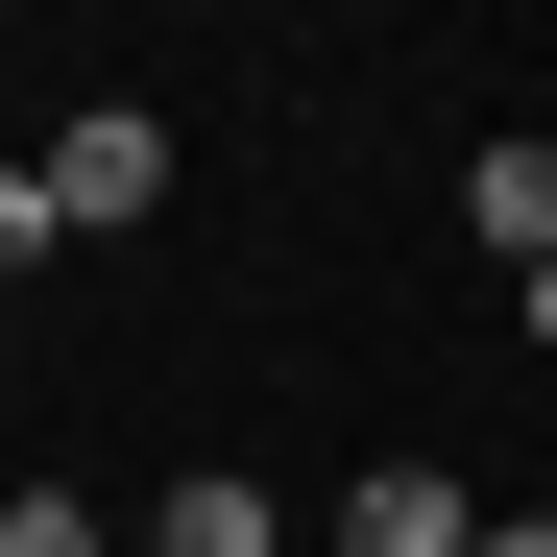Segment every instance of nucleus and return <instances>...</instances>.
<instances>
[{
  "mask_svg": "<svg viewBox=\"0 0 557 557\" xmlns=\"http://www.w3.org/2000/svg\"><path fill=\"white\" fill-rule=\"evenodd\" d=\"M146 195H170V122H146V98H98V122H49V219H98V243H122Z\"/></svg>",
  "mask_w": 557,
  "mask_h": 557,
  "instance_id": "obj_1",
  "label": "nucleus"
},
{
  "mask_svg": "<svg viewBox=\"0 0 557 557\" xmlns=\"http://www.w3.org/2000/svg\"><path fill=\"white\" fill-rule=\"evenodd\" d=\"M460 219H485V267H509V292H533V267H557V146H533V122H509V146H485V170H460Z\"/></svg>",
  "mask_w": 557,
  "mask_h": 557,
  "instance_id": "obj_4",
  "label": "nucleus"
},
{
  "mask_svg": "<svg viewBox=\"0 0 557 557\" xmlns=\"http://www.w3.org/2000/svg\"><path fill=\"white\" fill-rule=\"evenodd\" d=\"M339 557H485V485H436V460H363V485H339Z\"/></svg>",
  "mask_w": 557,
  "mask_h": 557,
  "instance_id": "obj_2",
  "label": "nucleus"
},
{
  "mask_svg": "<svg viewBox=\"0 0 557 557\" xmlns=\"http://www.w3.org/2000/svg\"><path fill=\"white\" fill-rule=\"evenodd\" d=\"M0 557H122V509H98V485H25V509H0Z\"/></svg>",
  "mask_w": 557,
  "mask_h": 557,
  "instance_id": "obj_5",
  "label": "nucleus"
},
{
  "mask_svg": "<svg viewBox=\"0 0 557 557\" xmlns=\"http://www.w3.org/2000/svg\"><path fill=\"white\" fill-rule=\"evenodd\" d=\"M49 243H73V219H49V170H0V292H25Z\"/></svg>",
  "mask_w": 557,
  "mask_h": 557,
  "instance_id": "obj_6",
  "label": "nucleus"
},
{
  "mask_svg": "<svg viewBox=\"0 0 557 557\" xmlns=\"http://www.w3.org/2000/svg\"><path fill=\"white\" fill-rule=\"evenodd\" d=\"M485 557H557V509H485Z\"/></svg>",
  "mask_w": 557,
  "mask_h": 557,
  "instance_id": "obj_7",
  "label": "nucleus"
},
{
  "mask_svg": "<svg viewBox=\"0 0 557 557\" xmlns=\"http://www.w3.org/2000/svg\"><path fill=\"white\" fill-rule=\"evenodd\" d=\"M146 557H292V485H243V460H195V485L146 509Z\"/></svg>",
  "mask_w": 557,
  "mask_h": 557,
  "instance_id": "obj_3",
  "label": "nucleus"
}]
</instances>
